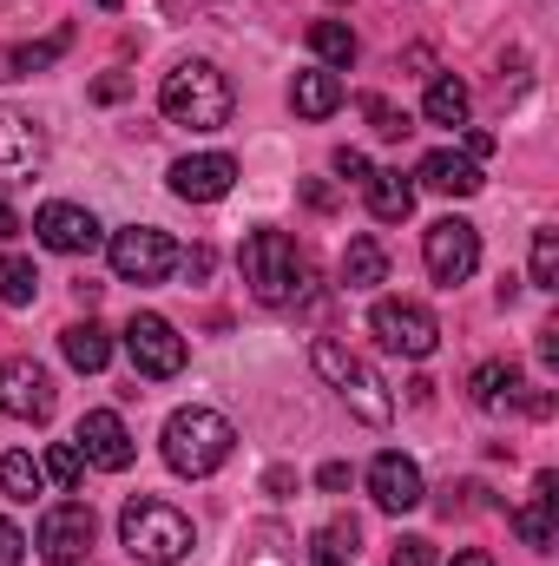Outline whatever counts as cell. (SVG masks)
Listing matches in <instances>:
<instances>
[{
  "instance_id": "1",
  "label": "cell",
  "mask_w": 559,
  "mask_h": 566,
  "mask_svg": "<svg viewBox=\"0 0 559 566\" xmlns=\"http://www.w3.org/2000/svg\"><path fill=\"white\" fill-rule=\"evenodd\" d=\"M231 80L211 66V60H184V66H171L165 73V86H158V113L171 119V126H191V133H218V126H231Z\"/></svg>"
},
{
  "instance_id": "2",
  "label": "cell",
  "mask_w": 559,
  "mask_h": 566,
  "mask_svg": "<svg viewBox=\"0 0 559 566\" xmlns=\"http://www.w3.org/2000/svg\"><path fill=\"white\" fill-rule=\"evenodd\" d=\"M238 271H244V283H251L257 303L283 310V303L303 296V283H309V258L296 251L289 231H251L244 251H238Z\"/></svg>"
},
{
  "instance_id": "3",
  "label": "cell",
  "mask_w": 559,
  "mask_h": 566,
  "mask_svg": "<svg viewBox=\"0 0 559 566\" xmlns=\"http://www.w3.org/2000/svg\"><path fill=\"white\" fill-rule=\"evenodd\" d=\"M119 541H126V554L145 566H178L191 554V521L171 507V501H151V494H133L126 507H119Z\"/></svg>"
},
{
  "instance_id": "4",
  "label": "cell",
  "mask_w": 559,
  "mask_h": 566,
  "mask_svg": "<svg viewBox=\"0 0 559 566\" xmlns=\"http://www.w3.org/2000/svg\"><path fill=\"white\" fill-rule=\"evenodd\" d=\"M231 448H238V428L224 422L218 409H178V416L165 422V461H171V474H184V481L218 474V468L231 461Z\"/></svg>"
},
{
  "instance_id": "5",
  "label": "cell",
  "mask_w": 559,
  "mask_h": 566,
  "mask_svg": "<svg viewBox=\"0 0 559 566\" xmlns=\"http://www.w3.org/2000/svg\"><path fill=\"white\" fill-rule=\"evenodd\" d=\"M309 363H316V376H323V382H329V389H336V396H342V402H349L356 416H362V422H376V428H382L389 416H395V402H389L382 376H376V369H369V363H362L356 349H342L336 336H316Z\"/></svg>"
},
{
  "instance_id": "6",
  "label": "cell",
  "mask_w": 559,
  "mask_h": 566,
  "mask_svg": "<svg viewBox=\"0 0 559 566\" xmlns=\"http://www.w3.org/2000/svg\"><path fill=\"white\" fill-rule=\"evenodd\" d=\"M421 264H428V277L441 283V290L467 283L481 271V231H474L467 218H434V224L421 231Z\"/></svg>"
},
{
  "instance_id": "7",
  "label": "cell",
  "mask_w": 559,
  "mask_h": 566,
  "mask_svg": "<svg viewBox=\"0 0 559 566\" xmlns=\"http://www.w3.org/2000/svg\"><path fill=\"white\" fill-rule=\"evenodd\" d=\"M113 271L126 283H165L178 271V244L158 231V224H126V231H113Z\"/></svg>"
},
{
  "instance_id": "8",
  "label": "cell",
  "mask_w": 559,
  "mask_h": 566,
  "mask_svg": "<svg viewBox=\"0 0 559 566\" xmlns=\"http://www.w3.org/2000/svg\"><path fill=\"white\" fill-rule=\"evenodd\" d=\"M369 329L382 336V349H395V356H434V343H441V323H434V310H421L409 296H382L376 310H369Z\"/></svg>"
},
{
  "instance_id": "9",
  "label": "cell",
  "mask_w": 559,
  "mask_h": 566,
  "mask_svg": "<svg viewBox=\"0 0 559 566\" xmlns=\"http://www.w3.org/2000/svg\"><path fill=\"white\" fill-rule=\"evenodd\" d=\"M126 356H133V369L139 376H151V382H171L178 369H184V336L158 316V310H139L133 323H126Z\"/></svg>"
},
{
  "instance_id": "10",
  "label": "cell",
  "mask_w": 559,
  "mask_h": 566,
  "mask_svg": "<svg viewBox=\"0 0 559 566\" xmlns=\"http://www.w3.org/2000/svg\"><path fill=\"white\" fill-rule=\"evenodd\" d=\"M0 416H13V422H46L53 416L46 363H33V356H7L0 363Z\"/></svg>"
},
{
  "instance_id": "11",
  "label": "cell",
  "mask_w": 559,
  "mask_h": 566,
  "mask_svg": "<svg viewBox=\"0 0 559 566\" xmlns=\"http://www.w3.org/2000/svg\"><path fill=\"white\" fill-rule=\"evenodd\" d=\"M93 541H99V521H93V507L86 501H60V507H46L40 514V554L53 566H73L93 554Z\"/></svg>"
},
{
  "instance_id": "12",
  "label": "cell",
  "mask_w": 559,
  "mask_h": 566,
  "mask_svg": "<svg viewBox=\"0 0 559 566\" xmlns=\"http://www.w3.org/2000/svg\"><path fill=\"white\" fill-rule=\"evenodd\" d=\"M33 238L46 251H60V258H86V251H99V218L86 205H40Z\"/></svg>"
},
{
  "instance_id": "13",
  "label": "cell",
  "mask_w": 559,
  "mask_h": 566,
  "mask_svg": "<svg viewBox=\"0 0 559 566\" xmlns=\"http://www.w3.org/2000/svg\"><path fill=\"white\" fill-rule=\"evenodd\" d=\"M231 185H238V158L231 151H198V158H178L171 165V191L184 205H218Z\"/></svg>"
},
{
  "instance_id": "14",
  "label": "cell",
  "mask_w": 559,
  "mask_h": 566,
  "mask_svg": "<svg viewBox=\"0 0 559 566\" xmlns=\"http://www.w3.org/2000/svg\"><path fill=\"white\" fill-rule=\"evenodd\" d=\"M73 448H80L93 468H106V474L133 468V434H126V422H119L113 409H86L80 428H73Z\"/></svg>"
},
{
  "instance_id": "15",
  "label": "cell",
  "mask_w": 559,
  "mask_h": 566,
  "mask_svg": "<svg viewBox=\"0 0 559 566\" xmlns=\"http://www.w3.org/2000/svg\"><path fill=\"white\" fill-rule=\"evenodd\" d=\"M369 494H376V507L382 514H409L428 501V488H421V468L409 454H376L369 461Z\"/></svg>"
},
{
  "instance_id": "16",
  "label": "cell",
  "mask_w": 559,
  "mask_h": 566,
  "mask_svg": "<svg viewBox=\"0 0 559 566\" xmlns=\"http://www.w3.org/2000/svg\"><path fill=\"white\" fill-rule=\"evenodd\" d=\"M46 158V133L20 113H0V178H33Z\"/></svg>"
},
{
  "instance_id": "17",
  "label": "cell",
  "mask_w": 559,
  "mask_h": 566,
  "mask_svg": "<svg viewBox=\"0 0 559 566\" xmlns=\"http://www.w3.org/2000/svg\"><path fill=\"white\" fill-rule=\"evenodd\" d=\"M428 191H441V198H474L487 178H481V165L467 158V151H428L421 158V171H415Z\"/></svg>"
},
{
  "instance_id": "18",
  "label": "cell",
  "mask_w": 559,
  "mask_h": 566,
  "mask_svg": "<svg viewBox=\"0 0 559 566\" xmlns=\"http://www.w3.org/2000/svg\"><path fill=\"white\" fill-rule=\"evenodd\" d=\"M553 507H559V474L547 468V474L534 481V501L514 514V534H520L534 554H547V547H553Z\"/></svg>"
},
{
  "instance_id": "19",
  "label": "cell",
  "mask_w": 559,
  "mask_h": 566,
  "mask_svg": "<svg viewBox=\"0 0 559 566\" xmlns=\"http://www.w3.org/2000/svg\"><path fill=\"white\" fill-rule=\"evenodd\" d=\"M362 191H369V211H376L382 224H402V218L415 211V178H402L395 165L369 171V178H362Z\"/></svg>"
},
{
  "instance_id": "20",
  "label": "cell",
  "mask_w": 559,
  "mask_h": 566,
  "mask_svg": "<svg viewBox=\"0 0 559 566\" xmlns=\"http://www.w3.org/2000/svg\"><path fill=\"white\" fill-rule=\"evenodd\" d=\"M60 349H66V363L80 369V376H99L106 363H113V336H106V323H66L60 329Z\"/></svg>"
},
{
  "instance_id": "21",
  "label": "cell",
  "mask_w": 559,
  "mask_h": 566,
  "mask_svg": "<svg viewBox=\"0 0 559 566\" xmlns=\"http://www.w3.org/2000/svg\"><path fill=\"white\" fill-rule=\"evenodd\" d=\"M289 106H296L303 119H329V113L342 106V80H336L329 66H309V73H296V86H289Z\"/></svg>"
},
{
  "instance_id": "22",
  "label": "cell",
  "mask_w": 559,
  "mask_h": 566,
  "mask_svg": "<svg viewBox=\"0 0 559 566\" xmlns=\"http://www.w3.org/2000/svg\"><path fill=\"white\" fill-rule=\"evenodd\" d=\"M467 389H474V402H481L487 416H507V409L520 402V369H514V363H481V369L467 376Z\"/></svg>"
},
{
  "instance_id": "23",
  "label": "cell",
  "mask_w": 559,
  "mask_h": 566,
  "mask_svg": "<svg viewBox=\"0 0 559 566\" xmlns=\"http://www.w3.org/2000/svg\"><path fill=\"white\" fill-rule=\"evenodd\" d=\"M0 494H7V501H20V507H33V501L46 494V468H40L27 448L0 454Z\"/></svg>"
},
{
  "instance_id": "24",
  "label": "cell",
  "mask_w": 559,
  "mask_h": 566,
  "mask_svg": "<svg viewBox=\"0 0 559 566\" xmlns=\"http://www.w3.org/2000/svg\"><path fill=\"white\" fill-rule=\"evenodd\" d=\"M382 277H389V251H382L376 238H349V251H342V283H349V290H376Z\"/></svg>"
},
{
  "instance_id": "25",
  "label": "cell",
  "mask_w": 559,
  "mask_h": 566,
  "mask_svg": "<svg viewBox=\"0 0 559 566\" xmlns=\"http://www.w3.org/2000/svg\"><path fill=\"white\" fill-rule=\"evenodd\" d=\"M66 46H73V27H53L46 40H27V46H13V53H7V73H13V80H27V73H46V66H53Z\"/></svg>"
},
{
  "instance_id": "26",
  "label": "cell",
  "mask_w": 559,
  "mask_h": 566,
  "mask_svg": "<svg viewBox=\"0 0 559 566\" xmlns=\"http://www.w3.org/2000/svg\"><path fill=\"white\" fill-rule=\"evenodd\" d=\"M421 113H428V126H467V86H461L454 73L428 80V99H421Z\"/></svg>"
},
{
  "instance_id": "27",
  "label": "cell",
  "mask_w": 559,
  "mask_h": 566,
  "mask_svg": "<svg viewBox=\"0 0 559 566\" xmlns=\"http://www.w3.org/2000/svg\"><path fill=\"white\" fill-rule=\"evenodd\" d=\"M309 53H316L323 66H356V33H349L342 20H316V27H309Z\"/></svg>"
},
{
  "instance_id": "28",
  "label": "cell",
  "mask_w": 559,
  "mask_h": 566,
  "mask_svg": "<svg viewBox=\"0 0 559 566\" xmlns=\"http://www.w3.org/2000/svg\"><path fill=\"white\" fill-rule=\"evenodd\" d=\"M33 296H40V271L27 258H0V303L7 310H27Z\"/></svg>"
},
{
  "instance_id": "29",
  "label": "cell",
  "mask_w": 559,
  "mask_h": 566,
  "mask_svg": "<svg viewBox=\"0 0 559 566\" xmlns=\"http://www.w3.org/2000/svg\"><path fill=\"white\" fill-rule=\"evenodd\" d=\"M362 119L376 126V139H409L415 126H409V113H395L382 93H362Z\"/></svg>"
},
{
  "instance_id": "30",
  "label": "cell",
  "mask_w": 559,
  "mask_h": 566,
  "mask_svg": "<svg viewBox=\"0 0 559 566\" xmlns=\"http://www.w3.org/2000/svg\"><path fill=\"white\" fill-rule=\"evenodd\" d=\"M356 541H362L356 514H336V521L316 534V554H329V560H356Z\"/></svg>"
},
{
  "instance_id": "31",
  "label": "cell",
  "mask_w": 559,
  "mask_h": 566,
  "mask_svg": "<svg viewBox=\"0 0 559 566\" xmlns=\"http://www.w3.org/2000/svg\"><path fill=\"white\" fill-rule=\"evenodd\" d=\"M534 290H559V231H534Z\"/></svg>"
},
{
  "instance_id": "32",
  "label": "cell",
  "mask_w": 559,
  "mask_h": 566,
  "mask_svg": "<svg viewBox=\"0 0 559 566\" xmlns=\"http://www.w3.org/2000/svg\"><path fill=\"white\" fill-rule=\"evenodd\" d=\"M46 474H53L60 488H80V474H86V454H80L73 441H53V448H46Z\"/></svg>"
},
{
  "instance_id": "33",
  "label": "cell",
  "mask_w": 559,
  "mask_h": 566,
  "mask_svg": "<svg viewBox=\"0 0 559 566\" xmlns=\"http://www.w3.org/2000/svg\"><path fill=\"white\" fill-rule=\"evenodd\" d=\"M389 566H434V541H421V534H402V541L389 547Z\"/></svg>"
},
{
  "instance_id": "34",
  "label": "cell",
  "mask_w": 559,
  "mask_h": 566,
  "mask_svg": "<svg viewBox=\"0 0 559 566\" xmlns=\"http://www.w3.org/2000/svg\"><path fill=\"white\" fill-rule=\"evenodd\" d=\"M329 165H336V171H342V178H349V185H362V178H369V158H362V151H356V145H342V151H336V158H329Z\"/></svg>"
},
{
  "instance_id": "35",
  "label": "cell",
  "mask_w": 559,
  "mask_h": 566,
  "mask_svg": "<svg viewBox=\"0 0 559 566\" xmlns=\"http://www.w3.org/2000/svg\"><path fill=\"white\" fill-rule=\"evenodd\" d=\"M20 547H27V541H20V527H13V521H0V566H20Z\"/></svg>"
},
{
  "instance_id": "36",
  "label": "cell",
  "mask_w": 559,
  "mask_h": 566,
  "mask_svg": "<svg viewBox=\"0 0 559 566\" xmlns=\"http://www.w3.org/2000/svg\"><path fill=\"white\" fill-rule=\"evenodd\" d=\"M178 264H184V277H211V251L198 244V251H178Z\"/></svg>"
},
{
  "instance_id": "37",
  "label": "cell",
  "mask_w": 559,
  "mask_h": 566,
  "mask_svg": "<svg viewBox=\"0 0 559 566\" xmlns=\"http://www.w3.org/2000/svg\"><path fill=\"white\" fill-rule=\"evenodd\" d=\"M316 488H329V494H342V488H349V468H342V461H323V474H316Z\"/></svg>"
},
{
  "instance_id": "38",
  "label": "cell",
  "mask_w": 559,
  "mask_h": 566,
  "mask_svg": "<svg viewBox=\"0 0 559 566\" xmlns=\"http://www.w3.org/2000/svg\"><path fill=\"white\" fill-rule=\"evenodd\" d=\"M303 198H309V205H316V211H336V191H329V185H316V178H309V185H303Z\"/></svg>"
},
{
  "instance_id": "39",
  "label": "cell",
  "mask_w": 559,
  "mask_h": 566,
  "mask_svg": "<svg viewBox=\"0 0 559 566\" xmlns=\"http://www.w3.org/2000/svg\"><path fill=\"white\" fill-rule=\"evenodd\" d=\"M93 99H126V80H119V73H106V80L93 86Z\"/></svg>"
},
{
  "instance_id": "40",
  "label": "cell",
  "mask_w": 559,
  "mask_h": 566,
  "mask_svg": "<svg viewBox=\"0 0 559 566\" xmlns=\"http://www.w3.org/2000/svg\"><path fill=\"white\" fill-rule=\"evenodd\" d=\"M494 151V133H467V158H487Z\"/></svg>"
},
{
  "instance_id": "41",
  "label": "cell",
  "mask_w": 559,
  "mask_h": 566,
  "mask_svg": "<svg viewBox=\"0 0 559 566\" xmlns=\"http://www.w3.org/2000/svg\"><path fill=\"white\" fill-rule=\"evenodd\" d=\"M0 238H20V218H13V205L0 198Z\"/></svg>"
},
{
  "instance_id": "42",
  "label": "cell",
  "mask_w": 559,
  "mask_h": 566,
  "mask_svg": "<svg viewBox=\"0 0 559 566\" xmlns=\"http://www.w3.org/2000/svg\"><path fill=\"white\" fill-rule=\"evenodd\" d=\"M447 566H494V560H487L481 547H467V554H454V560H447Z\"/></svg>"
},
{
  "instance_id": "43",
  "label": "cell",
  "mask_w": 559,
  "mask_h": 566,
  "mask_svg": "<svg viewBox=\"0 0 559 566\" xmlns=\"http://www.w3.org/2000/svg\"><path fill=\"white\" fill-rule=\"evenodd\" d=\"M316 566H356V560H329V554H316Z\"/></svg>"
},
{
  "instance_id": "44",
  "label": "cell",
  "mask_w": 559,
  "mask_h": 566,
  "mask_svg": "<svg viewBox=\"0 0 559 566\" xmlns=\"http://www.w3.org/2000/svg\"><path fill=\"white\" fill-rule=\"evenodd\" d=\"M93 7H106V13H113V7H119V0H93Z\"/></svg>"
}]
</instances>
